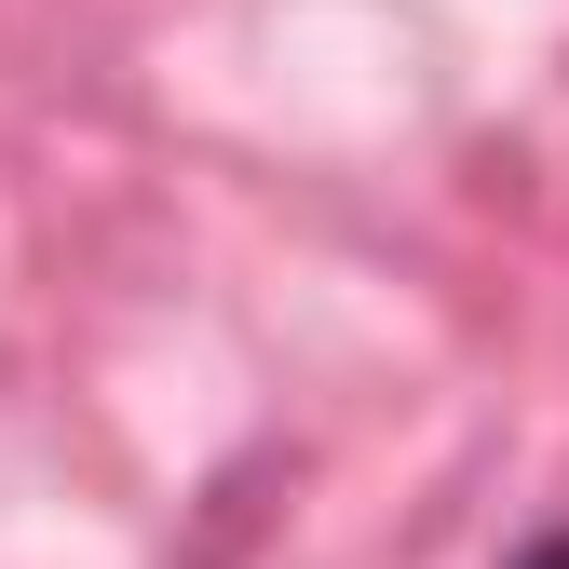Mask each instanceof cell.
Masks as SVG:
<instances>
[{
    "instance_id": "1",
    "label": "cell",
    "mask_w": 569,
    "mask_h": 569,
    "mask_svg": "<svg viewBox=\"0 0 569 569\" xmlns=\"http://www.w3.org/2000/svg\"><path fill=\"white\" fill-rule=\"evenodd\" d=\"M516 569H569V529H542V542H529V556H516Z\"/></svg>"
}]
</instances>
